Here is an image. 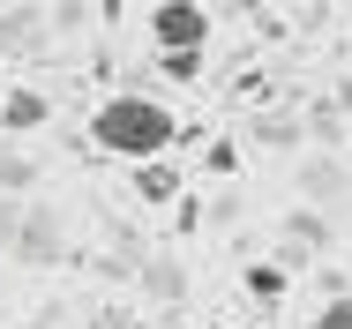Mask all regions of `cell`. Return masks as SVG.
<instances>
[{
    "label": "cell",
    "instance_id": "1",
    "mask_svg": "<svg viewBox=\"0 0 352 329\" xmlns=\"http://www.w3.org/2000/svg\"><path fill=\"white\" fill-rule=\"evenodd\" d=\"M173 135H180V120L157 98H142V90H120V98H105L90 113V142L105 157H128V165H157L173 150Z\"/></svg>",
    "mask_w": 352,
    "mask_h": 329
},
{
    "label": "cell",
    "instance_id": "2",
    "mask_svg": "<svg viewBox=\"0 0 352 329\" xmlns=\"http://www.w3.org/2000/svg\"><path fill=\"white\" fill-rule=\"evenodd\" d=\"M210 8L203 0H165V8H150V38H157V53H203L210 45Z\"/></svg>",
    "mask_w": 352,
    "mask_h": 329
},
{
    "label": "cell",
    "instance_id": "3",
    "mask_svg": "<svg viewBox=\"0 0 352 329\" xmlns=\"http://www.w3.org/2000/svg\"><path fill=\"white\" fill-rule=\"evenodd\" d=\"M0 120H8V135H23V128H38V120H45V98H38V90H15V98H8V105H0Z\"/></svg>",
    "mask_w": 352,
    "mask_h": 329
},
{
    "label": "cell",
    "instance_id": "4",
    "mask_svg": "<svg viewBox=\"0 0 352 329\" xmlns=\"http://www.w3.org/2000/svg\"><path fill=\"white\" fill-rule=\"evenodd\" d=\"M23 262H53V217H30L23 225Z\"/></svg>",
    "mask_w": 352,
    "mask_h": 329
},
{
    "label": "cell",
    "instance_id": "5",
    "mask_svg": "<svg viewBox=\"0 0 352 329\" xmlns=\"http://www.w3.org/2000/svg\"><path fill=\"white\" fill-rule=\"evenodd\" d=\"M135 180H142V195H150V202H173V195H180L165 165H135Z\"/></svg>",
    "mask_w": 352,
    "mask_h": 329
},
{
    "label": "cell",
    "instance_id": "6",
    "mask_svg": "<svg viewBox=\"0 0 352 329\" xmlns=\"http://www.w3.org/2000/svg\"><path fill=\"white\" fill-rule=\"evenodd\" d=\"M307 329H352V292H338V299H330V307H322Z\"/></svg>",
    "mask_w": 352,
    "mask_h": 329
},
{
    "label": "cell",
    "instance_id": "7",
    "mask_svg": "<svg viewBox=\"0 0 352 329\" xmlns=\"http://www.w3.org/2000/svg\"><path fill=\"white\" fill-rule=\"evenodd\" d=\"M165 75H173V82H195V75H203V53H165Z\"/></svg>",
    "mask_w": 352,
    "mask_h": 329
},
{
    "label": "cell",
    "instance_id": "8",
    "mask_svg": "<svg viewBox=\"0 0 352 329\" xmlns=\"http://www.w3.org/2000/svg\"><path fill=\"white\" fill-rule=\"evenodd\" d=\"M30 180H38V172H30L23 157H8V150H0V188H30Z\"/></svg>",
    "mask_w": 352,
    "mask_h": 329
},
{
    "label": "cell",
    "instance_id": "9",
    "mask_svg": "<svg viewBox=\"0 0 352 329\" xmlns=\"http://www.w3.org/2000/svg\"><path fill=\"white\" fill-rule=\"evenodd\" d=\"M15 232H23V209H15V202H0V247H8Z\"/></svg>",
    "mask_w": 352,
    "mask_h": 329
}]
</instances>
